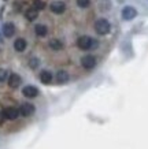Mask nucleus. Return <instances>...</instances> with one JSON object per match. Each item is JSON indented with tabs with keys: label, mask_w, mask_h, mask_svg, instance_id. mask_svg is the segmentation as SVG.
Masks as SVG:
<instances>
[{
	"label": "nucleus",
	"mask_w": 148,
	"mask_h": 149,
	"mask_svg": "<svg viewBox=\"0 0 148 149\" xmlns=\"http://www.w3.org/2000/svg\"><path fill=\"white\" fill-rule=\"evenodd\" d=\"M21 82H22V79H21V77H19L18 74H11V75H8V86L10 88L15 89V88H18V86L21 85Z\"/></svg>",
	"instance_id": "10"
},
{
	"label": "nucleus",
	"mask_w": 148,
	"mask_h": 149,
	"mask_svg": "<svg viewBox=\"0 0 148 149\" xmlns=\"http://www.w3.org/2000/svg\"><path fill=\"white\" fill-rule=\"evenodd\" d=\"M33 7L36 10H43L45 7V3L43 0H34V1H33Z\"/></svg>",
	"instance_id": "18"
},
{
	"label": "nucleus",
	"mask_w": 148,
	"mask_h": 149,
	"mask_svg": "<svg viewBox=\"0 0 148 149\" xmlns=\"http://www.w3.org/2000/svg\"><path fill=\"white\" fill-rule=\"evenodd\" d=\"M122 18L125 19V21H132V19H135L137 17V11L136 8L133 7H130V6H126L125 8L122 10Z\"/></svg>",
	"instance_id": "4"
},
{
	"label": "nucleus",
	"mask_w": 148,
	"mask_h": 149,
	"mask_svg": "<svg viewBox=\"0 0 148 149\" xmlns=\"http://www.w3.org/2000/svg\"><path fill=\"white\" fill-rule=\"evenodd\" d=\"M77 6L81 8H88L90 6V0H77Z\"/></svg>",
	"instance_id": "17"
},
{
	"label": "nucleus",
	"mask_w": 148,
	"mask_h": 149,
	"mask_svg": "<svg viewBox=\"0 0 148 149\" xmlns=\"http://www.w3.org/2000/svg\"><path fill=\"white\" fill-rule=\"evenodd\" d=\"M25 17H26L27 21H34V19L39 17V10H36L34 7H32V8L26 10V13H25Z\"/></svg>",
	"instance_id": "15"
},
{
	"label": "nucleus",
	"mask_w": 148,
	"mask_h": 149,
	"mask_svg": "<svg viewBox=\"0 0 148 149\" xmlns=\"http://www.w3.org/2000/svg\"><path fill=\"white\" fill-rule=\"evenodd\" d=\"M8 78V72L4 68H0V82H4Z\"/></svg>",
	"instance_id": "19"
},
{
	"label": "nucleus",
	"mask_w": 148,
	"mask_h": 149,
	"mask_svg": "<svg viewBox=\"0 0 148 149\" xmlns=\"http://www.w3.org/2000/svg\"><path fill=\"white\" fill-rule=\"evenodd\" d=\"M3 34L4 37H13L15 34V25L13 22H7L3 25Z\"/></svg>",
	"instance_id": "9"
},
{
	"label": "nucleus",
	"mask_w": 148,
	"mask_h": 149,
	"mask_svg": "<svg viewBox=\"0 0 148 149\" xmlns=\"http://www.w3.org/2000/svg\"><path fill=\"white\" fill-rule=\"evenodd\" d=\"M4 116L6 119H10V120H14V119H17L19 115V109L14 108V107H8V108H6L4 111Z\"/></svg>",
	"instance_id": "8"
},
{
	"label": "nucleus",
	"mask_w": 148,
	"mask_h": 149,
	"mask_svg": "<svg viewBox=\"0 0 148 149\" xmlns=\"http://www.w3.org/2000/svg\"><path fill=\"white\" fill-rule=\"evenodd\" d=\"M69 72L65 71V70H59L58 74H56V81L59 82V84H66V82L69 81Z\"/></svg>",
	"instance_id": "13"
},
{
	"label": "nucleus",
	"mask_w": 148,
	"mask_h": 149,
	"mask_svg": "<svg viewBox=\"0 0 148 149\" xmlns=\"http://www.w3.org/2000/svg\"><path fill=\"white\" fill-rule=\"evenodd\" d=\"M29 66H30V68H36L37 66H39V59L32 58L30 60H29Z\"/></svg>",
	"instance_id": "20"
},
{
	"label": "nucleus",
	"mask_w": 148,
	"mask_h": 149,
	"mask_svg": "<svg viewBox=\"0 0 148 149\" xmlns=\"http://www.w3.org/2000/svg\"><path fill=\"white\" fill-rule=\"evenodd\" d=\"M110 29H111V25H110V22H108L107 19L100 18L95 22V30H96V33L100 34V36L108 34V33H110Z\"/></svg>",
	"instance_id": "2"
},
{
	"label": "nucleus",
	"mask_w": 148,
	"mask_h": 149,
	"mask_svg": "<svg viewBox=\"0 0 148 149\" xmlns=\"http://www.w3.org/2000/svg\"><path fill=\"white\" fill-rule=\"evenodd\" d=\"M99 42L96 40H93L92 37L89 36H81L78 40H77V47L82 51H88V49H95L97 48Z\"/></svg>",
	"instance_id": "1"
},
{
	"label": "nucleus",
	"mask_w": 148,
	"mask_h": 149,
	"mask_svg": "<svg viewBox=\"0 0 148 149\" xmlns=\"http://www.w3.org/2000/svg\"><path fill=\"white\" fill-rule=\"evenodd\" d=\"M6 120V116H4V112H0V123H3Z\"/></svg>",
	"instance_id": "21"
},
{
	"label": "nucleus",
	"mask_w": 148,
	"mask_h": 149,
	"mask_svg": "<svg viewBox=\"0 0 148 149\" xmlns=\"http://www.w3.org/2000/svg\"><path fill=\"white\" fill-rule=\"evenodd\" d=\"M49 8H51V11L55 14H63L65 10H66V4H65L63 1H60V0H55V1L51 3Z\"/></svg>",
	"instance_id": "6"
},
{
	"label": "nucleus",
	"mask_w": 148,
	"mask_h": 149,
	"mask_svg": "<svg viewBox=\"0 0 148 149\" xmlns=\"http://www.w3.org/2000/svg\"><path fill=\"white\" fill-rule=\"evenodd\" d=\"M81 66L86 70H92L96 66V58L93 55H85L84 58L81 59Z\"/></svg>",
	"instance_id": "3"
},
{
	"label": "nucleus",
	"mask_w": 148,
	"mask_h": 149,
	"mask_svg": "<svg viewBox=\"0 0 148 149\" xmlns=\"http://www.w3.org/2000/svg\"><path fill=\"white\" fill-rule=\"evenodd\" d=\"M26 40L25 38H17L15 42H14V49L17 51V52H23V51L26 49Z\"/></svg>",
	"instance_id": "12"
},
{
	"label": "nucleus",
	"mask_w": 148,
	"mask_h": 149,
	"mask_svg": "<svg viewBox=\"0 0 148 149\" xmlns=\"http://www.w3.org/2000/svg\"><path fill=\"white\" fill-rule=\"evenodd\" d=\"M22 93L25 97H29V99H33V97H37L39 96V89H37L36 86H30L27 85L25 86L22 89Z\"/></svg>",
	"instance_id": "7"
},
{
	"label": "nucleus",
	"mask_w": 148,
	"mask_h": 149,
	"mask_svg": "<svg viewBox=\"0 0 148 149\" xmlns=\"http://www.w3.org/2000/svg\"><path fill=\"white\" fill-rule=\"evenodd\" d=\"M40 81L43 82V84H45V85L51 84V82H52V72L48 71V70H43V71L40 72Z\"/></svg>",
	"instance_id": "11"
},
{
	"label": "nucleus",
	"mask_w": 148,
	"mask_h": 149,
	"mask_svg": "<svg viewBox=\"0 0 148 149\" xmlns=\"http://www.w3.org/2000/svg\"><path fill=\"white\" fill-rule=\"evenodd\" d=\"M48 45H49V48H51V49L60 51L63 48V42L60 40H58V38H52V40H49Z\"/></svg>",
	"instance_id": "14"
},
{
	"label": "nucleus",
	"mask_w": 148,
	"mask_h": 149,
	"mask_svg": "<svg viewBox=\"0 0 148 149\" xmlns=\"http://www.w3.org/2000/svg\"><path fill=\"white\" fill-rule=\"evenodd\" d=\"M34 32H36V34L39 37H44L47 36V33H48V29H47V26L45 25H36V27H34Z\"/></svg>",
	"instance_id": "16"
},
{
	"label": "nucleus",
	"mask_w": 148,
	"mask_h": 149,
	"mask_svg": "<svg viewBox=\"0 0 148 149\" xmlns=\"http://www.w3.org/2000/svg\"><path fill=\"white\" fill-rule=\"evenodd\" d=\"M34 111H36V108H34V105L30 103H23L22 105L19 107V113H21L22 116H30V115L34 113Z\"/></svg>",
	"instance_id": "5"
}]
</instances>
